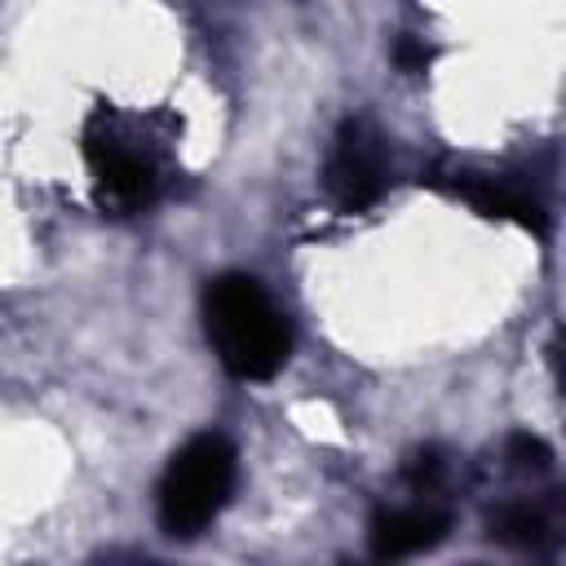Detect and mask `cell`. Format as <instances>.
I'll use <instances>...</instances> for the list:
<instances>
[{
    "mask_svg": "<svg viewBox=\"0 0 566 566\" xmlns=\"http://www.w3.org/2000/svg\"><path fill=\"white\" fill-rule=\"evenodd\" d=\"M509 460H513L517 469H544V464H548V447H544L539 438H531V433H517V438L509 442Z\"/></svg>",
    "mask_w": 566,
    "mask_h": 566,
    "instance_id": "8",
    "label": "cell"
},
{
    "mask_svg": "<svg viewBox=\"0 0 566 566\" xmlns=\"http://www.w3.org/2000/svg\"><path fill=\"white\" fill-rule=\"evenodd\" d=\"M203 332L221 367L239 380H270L292 349L287 318L252 274H217L203 287Z\"/></svg>",
    "mask_w": 566,
    "mask_h": 566,
    "instance_id": "1",
    "label": "cell"
},
{
    "mask_svg": "<svg viewBox=\"0 0 566 566\" xmlns=\"http://www.w3.org/2000/svg\"><path fill=\"white\" fill-rule=\"evenodd\" d=\"M394 57H398V66H402V71H424V62H429V49H424L420 40H398Z\"/></svg>",
    "mask_w": 566,
    "mask_h": 566,
    "instance_id": "9",
    "label": "cell"
},
{
    "mask_svg": "<svg viewBox=\"0 0 566 566\" xmlns=\"http://www.w3.org/2000/svg\"><path fill=\"white\" fill-rule=\"evenodd\" d=\"M234 473H239V455L221 433H199L181 451H172L155 491V513L164 535L195 539L203 526H212V517L226 509L234 491Z\"/></svg>",
    "mask_w": 566,
    "mask_h": 566,
    "instance_id": "2",
    "label": "cell"
},
{
    "mask_svg": "<svg viewBox=\"0 0 566 566\" xmlns=\"http://www.w3.org/2000/svg\"><path fill=\"white\" fill-rule=\"evenodd\" d=\"M544 513L531 509V504H504L500 513H491V535L500 544H517V548H531L544 539Z\"/></svg>",
    "mask_w": 566,
    "mask_h": 566,
    "instance_id": "7",
    "label": "cell"
},
{
    "mask_svg": "<svg viewBox=\"0 0 566 566\" xmlns=\"http://www.w3.org/2000/svg\"><path fill=\"white\" fill-rule=\"evenodd\" d=\"M455 195L469 199L482 217H500V221H517L526 230H544V208L526 186H513L504 177H486V172H455Z\"/></svg>",
    "mask_w": 566,
    "mask_h": 566,
    "instance_id": "5",
    "label": "cell"
},
{
    "mask_svg": "<svg viewBox=\"0 0 566 566\" xmlns=\"http://www.w3.org/2000/svg\"><path fill=\"white\" fill-rule=\"evenodd\" d=\"M451 513L438 504H407V509H380L371 517L367 544L376 557H416L447 539Z\"/></svg>",
    "mask_w": 566,
    "mask_h": 566,
    "instance_id": "4",
    "label": "cell"
},
{
    "mask_svg": "<svg viewBox=\"0 0 566 566\" xmlns=\"http://www.w3.org/2000/svg\"><path fill=\"white\" fill-rule=\"evenodd\" d=\"M327 199L340 212H363L371 208L385 186H389V150L385 137L367 124V119H345L332 155H327Z\"/></svg>",
    "mask_w": 566,
    "mask_h": 566,
    "instance_id": "3",
    "label": "cell"
},
{
    "mask_svg": "<svg viewBox=\"0 0 566 566\" xmlns=\"http://www.w3.org/2000/svg\"><path fill=\"white\" fill-rule=\"evenodd\" d=\"M88 159H93V177H97V186H102V195L111 203L137 208V203H146L155 195V172H150V164L142 155H133V150H124L115 142H93Z\"/></svg>",
    "mask_w": 566,
    "mask_h": 566,
    "instance_id": "6",
    "label": "cell"
}]
</instances>
